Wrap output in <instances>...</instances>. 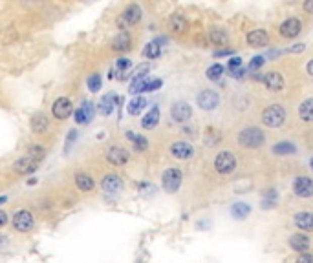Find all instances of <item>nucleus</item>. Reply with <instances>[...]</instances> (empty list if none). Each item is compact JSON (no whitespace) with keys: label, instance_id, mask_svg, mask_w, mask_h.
I'll use <instances>...</instances> for the list:
<instances>
[{"label":"nucleus","instance_id":"f257e3e1","mask_svg":"<svg viewBox=\"0 0 313 263\" xmlns=\"http://www.w3.org/2000/svg\"><path fill=\"white\" fill-rule=\"evenodd\" d=\"M264 143H266V134L256 126H247L238 134V145L244 146V148H249V150L264 146Z\"/></svg>","mask_w":313,"mask_h":263},{"label":"nucleus","instance_id":"f03ea898","mask_svg":"<svg viewBox=\"0 0 313 263\" xmlns=\"http://www.w3.org/2000/svg\"><path fill=\"white\" fill-rule=\"evenodd\" d=\"M286 117H288V113L280 104H269V106L264 108L260 119L268 128H279L286 122Z\"/></svg>","mask_w":313,"mask_h":263},{"label":"nucleus","instance_id":"7ed1b4c3","mask_svg":"<svg viewBox=\"0 0 313 263\" xmlns=\"http://www.w3.org/2000/svg\"><path fill=\"white\" fill-rule=\"evenodd\" d=\"M181 181H183V174H181L180 168H167L162 174V186L169 194H174L180 190Z\"/></svg>","mask_w":313,"mask_h":263},{"label":"nucleus","instance_id":"20e7f679","mask_svg":"<svg viewBox=\"0 0 313 263\" xmlns=\"http://www.w3.org/2000/svg\"><path fill=\"white\" fill-rule=\"evenodd\" d=\"M215 168L218 174L227 175L236 168V157L233 156V152L224 150L215 157Z\"/></svg>","mask_w":313,"mask_h":263},{"label":"nucleus","instance_id":"39448f33","mask_svg":"<svg viewBox=\"0 0 313 263\" xmlns=\"http://www.w3.org/2000/svg\"><path fill=\"white\" fill-rule=\"evenodd\" d=\"M302 31V20L297 17H289L279 26V35L282 39H297Z\"/></svg>","mask_w":313,"mask_h":263},{"label":"nucleus","instance_id":"423d86ee","mask_svg":"<svg viewBox=\"0 0 313 263\" xmlns=\"http://www.w3.org/2000/svg\"><path fill=\"white\" fill-rule=\"evenodd\" d=\"M196 102H198V106L201 110H205V112H213L218 108L220 104V95L215 92V90H201L198 95H196Z\"/></svg>","mask_w":313,"mask_h":263},{"label":"nucleus","instance_id":"0eeeda50","mask_svg":"<svg viewBox=\"0 0 313 263\" xmlns=\"http://www.w3.org/2000/svg\"><path fill=\"white\" fill-rule=\"evenodd\" d=\"M139 20H141V8H139L137 4H130V6H127V10L121 13V17H119V20H118V24H119V28H121L123 31H127L125 28L137 24Z\"/></svg>","mask_w":313,"mask_h":263},{"label":"nucleus","instance_id":"6e6552de","mask_svg":"<svg viewBox=\"0 0 313 263\" xmlns=\"http://www.w3.org/2000/svg\"><path fill=\"white\" fill-rule=\"evenodd\" d=\"M11 223H13V227H15L19 232H30V230L33 229L35 219L30 210H19V212H15V216L11 219Z\"/></svg>","mask_w":313,"mask_h":263},{"label":"nucleus","instance_id":"1a4fd4ad","mask_svg":"<svg viewBox=\"0 0 313 263\" xmlns=\"http://www.w3.org/2000/svg\"><path fill=\"white\" fill-rule=\"evenodd\" d=\"M171 117H172V121L180 122V124L187 122L192 117L191 104H189V102H185V101L174 102V104H172V108H171Z\"/></svg>","mask_w":313,"mask_h":263},{"label":"nucleus","instance_id":"9d476101","mask_svg":"<svg viewBox=\"0 0 313 263\" xmlns=\"http://www.w3.org/2000/svg\"><path fill=\"white\" fill-rule=\"evenodd\" d=\"M293 192L298 198H313V179L308 175H298L293 181Z\"/></svg>","mask_w":313,"mask_h":263},{"label":"nucleus","instance_id":"9b49d317","mask_svg":"<svg viewBox=\"0 0 313 263\" xmlns=\"http://www.w3.org/2000/svg\"><path fill=\"white\" fill-rule=\"evenodd\" d=\"M72 112H74V104H72V101L68 97H59L54 102V106H51L54 117L55 119H61V121L68 119L72 115Z\"/></svg>","mask_w":313,"mask_h":263},{"label":"nucleus","instance_id":"f8f14e48","mask_svg":"<svg viewBox=\"0 0 313 263\" xmlns=\"http://www.w3.org/2000/svg\"><path fill=\"white\" fill-rule=\"evenodd\" d=\"M128 157H130V154H128L123 146H110L107 152V161L110 163V165L114 166H123L127 165Z\"/></svg>","mask_w":313,"mask_h":263},{"label":"nucleus","instance_id":"ddd939ff","mask_svg":"<svg viewBox=\"0 0 313 263\" xmlns=\"http://www.w3.org/2000/svg\"><path fill=\"white\" fill-rule=\"evenodd\" d=\"M171 154L176 159H191L194 156V146L187 141H174L171 145Z\"/></svg>","mask_w":313,"mask_h":263},{"label":"nucleus","instance_id":"4468645a","mask_svg":"<svg viewBox=\"0 0 313 263\" xmlns=\"http://www.w3.org/2000/svg\"><path fill=\"white\" fill-rule=\"evenodd\" d=\"M260 83L264 84L269 92H280V90L284 88V77H282V73L275 72V70H273V72L264 73Z\"/></svg>","mask_w":313,"mask_h":263},{"label":"nucleus","instance_id":"2eb2a0df","mask_svg":"<svg viewBox=\"0 0 313 263\" xmlns=\"http://www.w3.org/2000/svg\"><path fill=\"white\" fill-rule=\"evenodd\" d=\"M245 40H247L251 48H266L269 44V35L266 29H251Z\"/></svg>","mask_w":313,"mask_h":263},{"label":"nucleus","instance_id":"dca6fc26","mask_svg":"<svg viewBox=\"0 0 313 263\" xmlns=\"http://www.w3.org/2000/svg\"><path fill=\"white\" fill-rule=\"evenodd\" d=\"M37 168H39V163H37V161H33L31 157H28V156L17 159L15 165H13V170H15L17 174H22V175L33 174Z\"/></svg>","mask_w":313,"mask_h":263},{"label":"nucleus","instance_id":"f3484780","mask_svg":"<svg viewBox=\"0 0 313 263\" xmlns=\"http://www.w3.org/2000/svg\"><path fill=\"white\" fill-rule=\"evenodd\" d=\"M101 188L107 194H118L119 190H123V179L118 174H108L105 175V179L101 181Z\"/></svg>","mask_w":313,"mask_h":263},{"label":"nucleus","instance_id":"a211bd4d","mask_svg":"<svg viewBox=\"0 0 313 263\" xmlns=\"http://www.w3.org/2000/svg\"><path fill=\"white\" fill-rule=\"evenodd\" d=\"M309 245H311V241H309V238L306 236V234H293L291 238H289V247L293 248V250H297V252L304 254L306 250L309 248Z\"/></svg>","mask_w":313,"mask_h":263},{"label":"nucleus","instance_id":"6ab92c4d","mask_svg":"<svg viewBox=\"0 0 313 263\" xmlns=\"http://www.w3.org/2000/svg\"><path fill=\"white\" fill-rule=\"evenodd\" d=\"M293 223L297 225L298 230L311 232L313 230V214L311 212H297V214L293 216Z\"/></svg>","mask_w":313,"mask_h":263},{"label":"nucleus","instance_id":"aec40b11","mask_svg":"<svg viewBox=\"0 0 313 263\" xmlns=\"http://www.w3.org/2000/svg\"><path fill=\"white\" fill-rule=\"evenodd\" d=\"M187 28H189V22H187V19L183 15L174 13L171 19H169V29H171L172 33H176V35L185 33Z\"/></svg>","mask_w":313,"mask_h":263},{"label":"nucleus","instance_id":"412c9836","mask_svg":"<svg viewBox=\"0 0 313 263\" xmlns=\"http://www.w3.org/2000/svg\"><path fill=\"white\" fill-rule=\"evenodd\" d=\"M132 46V39H130V33L128 31H121L118 33V37H114L112 40V49L114 51H128Z\"/></svg>","mask_w":313,"mask_h":263},{"label":"nucleus","instance_id":"4be33fe9","mask_svg":"<svg viewBox=\"0 0 313 263\" xmlns=\"http://www.w3.org/2000/svg\"><path fill=\"white\" fill-rule=\"evenodd\" d=\"M75 186H77L81 192H92L93 186H95V181H93L92 175L86 174V172H79V174L75 175Z\"/></svg>","mask_w":313,"mask_h":263},{"label":"nucleus","instance_id":"5701e85b","mask_svg":"<svg viewBox=\"0 0 313 263\" xmlns=\"http://www.w3.org/2000/svg\"><path fill=\"white\" fill-rule=\"evenodd\" d=\"M119 97H116V93H107L103 95V99L99 101V113H103V115H110L114 112V108H116V102H118Z\"/></svg>","mask_w":313,"mask_h":263},{"label":"nucleus","instance_id":"b1692460","mask_svg":"<svg viewBox=\"0 0 313 263\" xmlns=\"http://www.w3.org/2000/svg\"><path fill=\"white\" fill-rule=\"evenodd\" d=\"M160 108L158 106H152L150 110H148L147 113H145V117L141 119V126L145 128V130H152V128L158 126V122H160Z\"/></svg>","mask_w":313,"mask_h":263},{"label":"nucleus","instance_id":"393cba45","mask_svg":"<svg viewBox=\"0 0 313 263\" xmlns=\"http://www.w3.org/2000/svg\"><path fill=\"white\" fill-rule=\"evenodd\" d=\"M209 40H211V44H215V46H227L229 33H227V29H224V28H211Z\"/></svg>","mask_w":313,"mask_h":263},{"label":"nucleus","instance_id":"a878e982","mask_svg":"<svg viewBox=\"0 0 313 263\" xmlns=\"http://www.w3.org/2000/svg\"><path fill=\"white\" fill-rule=\"evenodd\" d=\"M298 117L304 122H313V97L306 99L298 106Z\"/></svg>","mask_w":313,"mask_h":263},{"label":"nucleus","instance_id":"bb28decb","mask_svg":"<svg viewBox=\"0 0 313 263\" xmlns=\"http://www.w3.org/2000/svg\"><path fill=\"white\" fill-rule=\"evenodd\" d=\"M48 117H46V113H35L33 117H31V130L35 132V134H44L46 130H48Z\"/></svg>","mask_w":313,"mask_h":263},{"label":"nucleus","instance_id":"cd10ccee","mask_svg":"<svg viewBox=\"0 0 313 263\" xmlns=\"http://www.w3.org/2000/svg\"><path fill=\"white\" fill-rule=\"evenodd\" d=\"M127 139L128 141H132V146L136 148L137 152H145L148 148V139L143 136H137V134H134L132 130L127 132Z\"/></svg>","mask_w":313,"mask_h":263},{"label":"nucleus","instance_id":"c85d7f7f","mask_svg":"<svg viewBox=\"0 0 313 263\" xmlns=\"http://www.w3.org/2000/svg\"><path fill=\"white\" fill-rule=\"evenodd\" d=\"M295 152H297V146L291 141H279L273 145V154H277V156H289Z\"/></svg>","mask_w":313,"mask_h":263},{"label":"nucleus","instance_id":"c756f323","mask_svg":"<svg viewBox=\"0 0 313 263\" xmlns=\"http://www.w3.org/2000/svg\"><path fill=\"white\" fill-rule=\"evenodd\" d=\"M148 77L147 75H136L132 77V83H130V88H128V92L132 93V95H137V93H141L145 90V84H147Z\"/></svg>","mask_w":313,"mask_h":263},{"label":"nucleus","instance_id":"7c9ffc66","mask_svg":"<svg viewBox=\"0 0 313 263\" xmlns=\"http://www.w3.org/2000/svg\"><path fill=\"white\" fill-rule=\"evenodd\" d=\"M251 212V207L247 203H235L231 207V214L235 219H245L249 216Z\"/></svg>","mask_w":313,"mask_h":263},{"label":"nucleus","instance_id":"2f4dec72","mask_svg":"<svg viewBox=\"0 0 313 263\" xmlns=\"http://www.w3.org/2000/svg\"><path fill=\"white\" fill-rule=\"evenodd\" d=\"M26 156L31 157L33 161H37V163H40V161L46 157V148L42 145H31L28 146V152H26Z\"/></svg>","mask_w":313,"mask_h":263},{"label":"nucleus","instance_id":"473e14b6","mask_svg":"<svg viewBox=\"0 0 313 263\" xmlns=\"http://www.w3.org/2000/svg\"><path fill=\"white\" fill-rule=\"evenodd\" d=\"M145 106H147V99L145 97H134L132 101L128 102L127 112L130 113V115H137V113L141 112Z\"/></svg>","mask_w":313,"mask_h":263},{"label":"nucleus","instance_id":"72a5a7b5","mask_svg":"<svg viewBox=\"0 0 313 263\" xmlns=\"http://www.w3.org/2000/svg\"><path fill=\"white\" fill-rule=\"evenodd\" d=\"M279 201V192L275 188H269L264 192V198H262V207L264 209H269V207H275Z\"/></svg>","mask_w":313,"mask_h":263},{"label":"nucleus","instance_id":"f704fd0d","mask_svg":"<svg viewBox=\"0 0 313 263\" xmlns=\"http://www.w3.org/2000/svg\"><path fill=\"white\" fill-rule=\"evenodd\" d=\"M160 53H162V46H160L156 40L148 42L147 46H145V49H143V57H147V58H158Z\"/></svg>","mask_w":313,"mask_h":263},{"label":"nucleus","instance_id":"c9c22d12","mask_svg":"<svg viewBox=\"0 0 313 263\" xmlns=\"http://www.w3.org/2000/svg\"><path fill=\"white\" fill-rule=\"evenodd\" d=\"M224 75V66L222 64H213V66H209L205 72V77L209 79V81H213V83H216V81H220V77Z\"/></svg>","mask_w":313,"mask_h":263},{"label":"nucleus","instance_id":"e433bc0d","mask_svg":"<svg viewBox=\"0 0 313 263\" xmlns=\"http://www.w3.org/2000/svg\"><path fill=\"white\" fill-rule=\"evenodd\" d=\"M116 68H118V79H125V75L128 73V70L132 68V60L130 58H118V62H116Z\"/></svg>","mask_w":313,"mask_h":263},{"label":"nucleus","instance_id":"4c0bfd02","mask_svg":"<svg viewBox=\"0 0 313 263\" xmlns=\"http://www.w3.org/2000/svg\"><path fill=\"white\" fill-rule=\"evenodd\" d=\"M81 112H83L84 119H86V124L92 122L93 115H95V106H93V102L92 101H84L83 104H81Z\"/></svg>","mask_w":313,"mask_h":263},{"label":"nucleus","instance_id":"58836bf2","mask_svg":"<svg viewBox=\"0 0 313 263\" xmlns=\"http://www.w3.org/2000/svg\"><path fill=\"white\" fill-rule=\"evenodd\" d=\"M101 84H103V79H101V75L99 73H92L88 79H86V86H88L90 92H99V88H101Z\"/></svg>","mask_w":313,"mask_h":263},{"label":"nucleus","instance_id":"ea45409f","mask_svg":"<svg viewBox=\"0 0 313 263\" xmlns=\"http://www.w3.org/2000/svg\"><path fill=\"white\" fill-rule=\"evenodd\" d=\"M218 141H220V134H218L216 130H213V128H209V130H207V136H205V145L213 146Z\"/></svg>","mask_w":313,"mask_h":263},{"label":"nucleus","instance_id":"a19ab883","mask_svg":"<svg viewBox=\"0 0 313 263\" xmlns=\"http://www.w3.org/2000/svg\"><path fill=\"white\" fill-rule=\"evenodd\" d=\"M264 60L266 58L264 57H260V55H256V57H253L251 58V62H249V66H247V70L249 72H258L260 68H262V64H264Z\"/></svg>","mask_w":313,"mask_h":263},{"label":"nucleus","instance_id":"79ce46f5","mask_svg":"<svg viewBox=\"0 0 313 263\" xmlns=\"http://www.w3.org/2000/svg\"><path fill=\"white\" fill-rule=\"evenodd\" d=\"M162 84H163L162 79H148L143 92H156L158 88H162Z\"/></svg>","mask_w":313,"mask_h":263},{"label":"nucleus","instance_id":"37998d69","mask_svg":"<svg viewBox=\"0 0 313 263\" xmlns=\"http://www.w3.org/2000/svg\"><path fill=\"white\" fill-rule=\"evenodd\" d=\"M238 68H242V58L240 57L229 58V62H227V73L235 72V70H238Z\"/></svg>","mask_w":313,"mask_h":263},{"label":"nucleus","instance_id":"c03bdc74","mask_svg":"<svg viewBox=\"0 0 313 263\" xmlns=\"http://www.w3.org/2000/svg\"><path fill=\"white\" fill-rule=\"evenodd\" d=\"M75 139H77V130H70L68 132V137H66V152H70V148H72V143H75Z\"/></svg>","mask_w":313,"mask_h":263},{"label":"nucleus","instance_id":"a18cd8bd","mask_svg":"<svg viewBox=\"0 0 313 263\" xmlns=\"http://www.w3.org/2000/svg\"><path fill=\"white\" fill-rule=\"evenodd\" d=\"M304 49H306V44H295L291 48H288L284 53H302Z\"/></svg>","mask_w":313,"mask_h":263},{"label":"nucleus","instance_id":"49530a36","mask_svg":"<svg viewBox=\"0 0 313 263\" xmlns=\"http://www.w3.org/2000/svg\"><path fill=\"white\" fill-rule=\"evenodd\" d=\"M227 75H229V77H233V79H244L245 77V68L242 66V68L235 70V72H229Z\"/></svg>","mask_w":313,"mask_h":263},{"label":"nucleus","instance_id":"de8ad7c7","mask_svg":"<svg viewBox=\"0 0 313 263\" xmlns=\"http://www.w3.org/2000/svg\"><path fill=\"white\" fill-rule=\"evenodd\" d=\"M74 119H75L77 124H86V119H84L83 112H81V108H77V110L74 112Z\"/></svg>","mask_w":313,"mask_h":263},{"label":"nucleus","instance_id":"09e8293b","mask_svg":"<svg viewBox=\"0 0 313 263\" xmlns=\"http://www.w3.org/2000/svg\"><path fill=\"white\" fill-rule=\"evenodd\" d=\"M295 263H313V256H311V254H308V252H304V254H300V256H298Z\"/></svg>","mask_w":313,"mask_h":263},{"label":"nucleus","instance_id":"8fccbe9b","mask_svg":"<svg viewBox=\"0 0 313 263\" xmlns=\"http://www.w3.org/2000/svg\"><path fill=\"white\" fill-rule=\"evenodd\" d=\"M181 134H185L189 137H194V128L192 126H181Z\"/></svg>","mask_w":313,"mask_h":263},{"label":"nucleus","instance_id":"3c124183","mask_svg":"<svg viewBox=\"0 0 313 263\" xmlns=\"http://www.w3.org/2000/svg\"><path fill=\"white\" fill-rule=\"evenodd\" d=\"M235 51L233 49H220V51H216L215 57H225V55H233Z\"/></svg>","mask_w":313,"mask_h":263},{"label":"nucleus","instance_id":"603ef678","mask_svg":"<svg viewBox=\"0 0 313 263\" xmlns=\"http://www.w3.org/2000/svg\"><path fill=\"white\" fill-rule=\"evenodd\" d=\"M304 11H306V13H313V0L304 2Z\"/></svg>","mask_w":313,"mask_h":263},{"label":"nucleus","instance_id":"864d4df0","mask_svg":"<svg viewBox=\"0 0 313 263\" xmlns=\"http://www.w3.org/2000/svg\"><path fill=\"white\" fill-rule=\"evenodd\" d=\"M6 223H8V214L4 210H0V227H4Z\"/></svg>","mask_w":313,"mask_h":263},{"label":"nucleus","instance_id":"5fc2aeb1","mask_svg":"<svg viewBox=\"0 0 313 263\" xmlns=\"http://www.w3.org/2000/svg\"><path fill=\"white\" fill-rule=\"evenodd\" d=\"M306 73H308L309 77H313V58L308 60V64H306Z\"/></svg>","mask_w":313,"mask_h":263},{"label":"nucleus","instance_id":"6e6d98bb","mask_svg":"<svg viewBox=\"0 0 313 263\" xmlns=\"http://www.w3.org/2000/svg\"><path fill=\"white\" fill-rule=\"evenodd\" d=\"M309 168H311V172H313V156H311V159H309Z\"/></svg>","mask_w":313,"mask_h":263},{"label":"nucleus","instance_id":"4d7b16f0","mask_svg":"<svg viewBox=\"0 0 313 263\" xmlns=\"http://www.w3.org/2000/svg\"><path fill=\"white\" fill-rule=\"evenodd\" d=\"M4 201H6V198H0V203H4Z\"/></svg>","mask_w":313,"mask_h":263}]
</instances>
